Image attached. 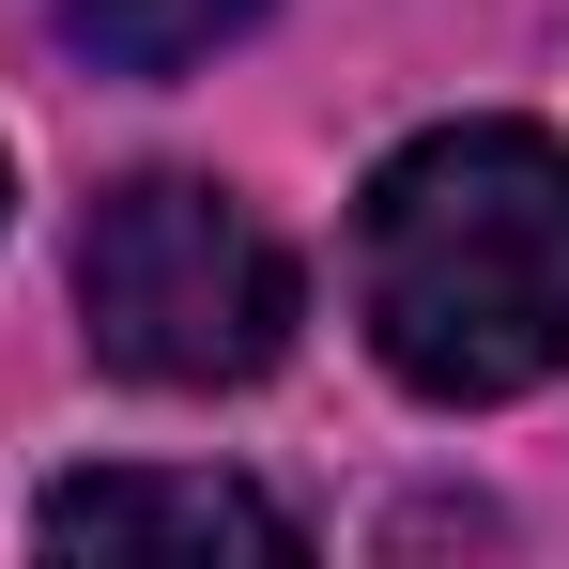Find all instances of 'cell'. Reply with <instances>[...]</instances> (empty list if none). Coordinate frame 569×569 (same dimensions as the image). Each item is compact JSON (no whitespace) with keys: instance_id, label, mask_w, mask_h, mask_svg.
I'll list each match as a JSON object with an SVG mask.
<instances>
[{"instance_id":"277c9868","label":"cell","mask_w":569,"mask_h":569,"mask_svg":"<svg viewBox=\"0 0 569 569\" xmlns=\"http://www.w3.org/2000/svg\"><path fill=\"white\" fill-rule=\"evenodd\" d=\"M47 16H62L93 62H123V78H186L200 47H231L262 0H47Z\"/></svg>"},{"instance_id":"6da1fadb","label":"cell","mask_w":569,"mask_h":569,"mask_svg":"<svg viewBox=\"0 0 569 569\" xmlns=\"http://www.w3.org/2000/svg\"><path fill=\"white\" fill-rule=\"evenodd\" d=\"M355 323L416 400H523L569 370V139L431 123L355 200Z\"/></svg>"},{"instance_id":"5b68a950","label":"cell","mask_w":569,"mask_h":569,"mask_svg":"<svg viewBox=\"0 0 569 569\" xmlns=\"http://www.w3.org/2000/svg\"><path fill=\"white\" fill-rule=\"evenodd\" d=\"M0 200H16V170H0Z\"/></svg>"},{"instance_id":"3957f363","label":"cell","mask_w":569,"mask_h":569,"mask_svg":"<svg viewBox=\"0 0 569 569\" xmlns=\"http://www.w3.org/2000/svg\"><path fill=\"white\" fill-rule=\"evenodd\" d=\"M31 539L47 555H308V523L278 492H247L216 462H93L31 508Z\"/></svg>"},{"instance_id":"7a4b0ae2","label":"cell","mask_w":569,"mask_h":569,"mask_svg":"<svg viewBox=\"0 0 569 569\" xmlns=\"http://www.w3.org/2000/svg\"><path fill=\"white\" fill-rule=\"evenodd\" d=\"M78 339L123 385H170V400L262 385L292 355V247L231 186L139 170L78 216Z\"/></svg>"}]
</instances>
